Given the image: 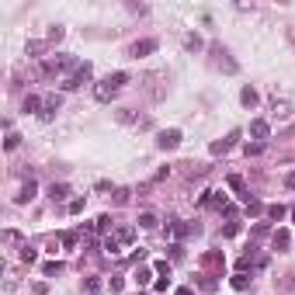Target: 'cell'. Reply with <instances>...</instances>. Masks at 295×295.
Returning <instances> with one entry per match:
<instances>
[{
    "label": "cell",
    "instance_id": "obj_32",
    "mask_svg": "<svg viewBox=\"0 0 295 295\" xmlns=\"http://www.w3.org/2000/svg\"><path fill=\"white\" fill-rule=\"evenodd\" d=\"M136 281H139V285L150 281V268H136Z\"/></svg>",
    "mask_w": 295,
    "mask_h": 295
},
{
    "label": "cell",
    "instance_id": "obj_9",
    "mask_svg": "<svg viewBox=\"0 0 295 295\" xmlns=\"http://www.w3.org/2000/svg\"><path fill=\"white\" fill-rule=\"evenodd\" d=\"M250 136L261 142V139H268V136H271V125H268L264 118H257V122H250Z\"/></svg>",
    "mask_w": 295,
    "mask_h": 295
},
{
    "label": "cell",
    "instance_id": "obj_19",
    "mask_svg": "<svg viewBox=\"0 0 295 295\" xmlns=\"http://www.w3.org/2000/svg\"><path fill=\"white\" fill-rule=\"evenodd\" d=\"M278 288H281L285 295H295V271H292V274H285V281H278Z\"/></svg>",
    "mask_w": 295,
    "mask_h": 295
},
{
    "label": "cell",
    "instance_id": "obj_10",
    "mask_svg": "<svg viewBox=\"0 0 295 295\" xmlns=\"http://www.w3.org/2000/svg\"><path fill=\"white\" fill-rule=\"evenodd\" d=\"M56 112H59V97H49V101H45V108H42V115H39V118H42V122H49V118H56Z\"/></svg>",
    "mask_w": 295,
    "mask_h": 295
},
{
    "label": "cell",
    "instance_id": "obj_3",
    "mask_svg": "<svg viewBox=\"0 0 295 295\" xmlns=\"http://www.w3.org/2000/svg\"><path fill=\"white\" fill-rule=\"evenodd\" d=\"M77 66H80L77 59L56 56V59H45V63H42V73H45V77H56V73H63V69H77Z\"/></svg>",
    "mask_w": 295,
    "mask_h": 295
},
{
    "label": "cell",
    "instance_id": "obj_6",
    "mask_svg": "<svg viewBox=\"0 0 295 295\" xmlns=\"http://www.w3.org/2000/svg\"><path fill=\"white\" fill-rule=\"evenodd\" d=\"M212 56H215V66H219V69H226V73H236V63L229 59V52H226L223 45H212Z\"/></svg>",
    "mask_w": 295,
    "mask_h": 295
},
{
    "label": "cell",
    "instance_id": "obj_35",
    "mask_svg": "<svg viewBox=\"0 0 295 295\" xmlns=\"http://www.w3.org/2000/svg\"><path fill=\"white\" fill-rule=\"evenodd\" d=\"M59 39H63V28L52 24V28H49V42H59Z\"/></svg>",
    "mask_w": 295,
    "mask_h": 295
},
{
    "label": "cell",
    "instance_id": "obj_2",
    "mask_svg": "<svg viewBox=\"0 0 295 295\" xmlns=\"http://www.w3.org/2000/svg\"><path fill=\"white\" fill-rule=\"evenodd\" d=\"M91 77H94V66H91V63H80L77 69H73V77H66V80H63V91H77V87H80V84H87Z\"/></svg>",
    "mask_w": 295,
    "mask_h": 295
},
{
    "label": "cell",
    "instance_id": "obj_17",
    "mask_svg": "<svg viewBox=\"0 0 295 295\" xmlns=\"http://www.w3.org/2000/svg\"><path fill=\"white\" fill-rule=\"evenodd\" d=\"M115 240H118V243H132V240H136V229H132V226H122V229H115Z\"/></svg>",
    "mask_w": 295,
    "mask_h": 295
},
{
    "label": "cell",
    "instance_id": "obj_30",
    "mask_svg": "<svg viewBox=\"0 0 295 295\" xmlns=\"http://www.w3.org/2000/svg\"><path fill=\"white\" fill-rule=\"evenodd\" d=\"M198 285H202L205 292H215V278H212V274H202V281H198Z\"/></svg>",
    "mask_w": 295,
    "mask_h": 295
},
{
    "label": "cell",
    "instance_id": "obj_26",
    "mask_svg": "<svg viewBox=\"0 0 295 295\" xmlns=\"http://www.w3.org/2000/svg\"><path fill=\"white\" fill-rule=\"evenodd\" d=\"M112 226H115V223H112V215H101L94 229H97V233H108V229H112Z\"/></svg>",
    "mask_w": 295,
    "mask_h": 295
},
{
    "label": "cell",
    "instance_id": "obj_42",
    "mask_svg": "<svg viewBox=\"0 0 295 295\" xmlns=\"http://www.w3.org/2000/svg\"><path fill=\"white\" fill-rule=\"evenodd\" d=\"M292 219H295V205H292Z\"/></svg>",
    "mask_w": 295,
    "mask_h": 295
},
{
    "label": "cell",
    "instance_id": "obj_24",
    "mask_svg": "<svg viewBox=\"0 0 295 295\" xmlns=\"http://www.w3.org/2000/svg\"><path fill=\"white\" fill-rule=\"evenodd\" d=\"M139 226H142V229H153V226H157V215H153V212H142V215H139Z\"/></svg>",
    "mask_w": 295,
    "mask_h": 295
},
{
    "label": "cell",
    "instance_id": "obj_5",
    "mask_svg": "<svg viewBox=\"0 0 295 295\" xmlns=\"http://www.w3.org/2000/svg\"><path fill=\"white\" fill-rule=\"evenodd\" d=\"M157 146H160V150H177V146H181V132L177 129H163L157 136Z\"/></svg>",
    "mask_w": 295,
    "mask_h": 295
},
{
    "label": "cell",
    "instance_id": "obj_4",
    "mask_svg": "<svg viewBox=\"0 0 295 295\" xmlns=\"http://www.w3.org/2000/svg\"><path fill=\"white\" fill-rule=\"evenodd\" d=\"M236 139H240V129H233V132H229L226 139H215V142L208 146V150H212V157H223V153H229V150H233V142H236Z\"/></svg>",
    "mask_w": 295,
    "mask_h": 295
},
{
    "label": "cell",
    "instance_id": "obj_8",
    "mask_svg": "<svg viewBox=\"0 0 295 295\" xmlns=\"http://www.w3.org/2000/svg\"><path fill=\"white\" fill-rule=\"evenodd\" d=\"M35 191H39V184H35V181L28 177V181L21 184V191H18V205H28V202L35 198Z\"/></svg>",
    "mask_w": 295,
    "mask_h": 295
},
{
    "label": "cell",
    "instance_id": "obj_37",
    "mask_svg": "<svg viewBox=\"0 0 295 295\" xmlns=\"http://www.w3.org/2000/svg\"><path fill=\"white\" fill-rule=\"evenodd\" d=\"M285 188H288V191H295V170H288V174H285Z\"/></svg>",
    "mask_w": 295,
    "mask_h": 295
},
{
    "label": "cell",
    "instance_id": "obj_34",
    "mask_svg": "<svg viewBox=\"0 0 295 295\" xmlns=\"http://www.w3.org/2000/svg\"><path fill=\"white\" fill-rule=\"evenodd\" d=\"M69 212L80 215V212H84V198H73V202H69Z\"/></svg>",
    "mask_w": 295,
    "mask_h": 295
},
{
    "label": "cell",
    "instance_id": "obj_36",
    "mask_svg": "<svg viewBox=\"0 0 295 295\" xmlns=\"http://www.w3.org/2000/svg\"><path fill=\"white\" fill-rule=\"evenodd\" d=\"M125 202H129V191L118 188V191H115V205H125Z\"/></svg>",
    "mask_w": 295,
    "mask_h": 295
},
{
    "label": "cell",
    "instance_id": "obj_28",
    "mask_svg": "<svg viewBox=\"0 0 295 295\" xmlns=\"http://www.w3.org/2000/svg\"><path fill=\"white\" fill-rule=\"evenodd\" d=\"M240 233V223H236V219H229V223L223 226V236H236Z\"/></svg>",
    "mask_w": 295,
    "mask_h": 295
},
{
    "label": "cell",
    "instance_id": "obj_15",
    "mask_svg": "<svg viewBox=\"0 0 295 295\" xmlns=\"http://www.w3.org/2000/svg\"><path fill=\"white\" fill-rule=\"evenodd\" d=\"M288 240H292L288 229H278V233L271 236V247H274V250H288Z\"/></svg>",
    "mask_w": 295,
    "mask_h": 295
},
{
    "label": "cell",
    "instance_id": "obj_25",
    "mask_svg": "<svg viewBox=\"0 0 295 295\" xmlns=\"http://www.w3.org/2000/svg\"><path fill=\"white\" fill-rule=\"evenodd\" d=\"M18 142H21V136H18L14 129H7V139H4V146H7V150H18Z\"/></svg>",
    "mask_w": 295,
    "mask_h": 295
},
{
    "label": "cell",
    "instance_id": "obj_41",
    "mask_svg": "<svg viewBox=\"0 0 295 295\" xmlns=\"http://www.w3.org/2000/svg\"><path fill=\"white\" fill-rule=\"evenodd\" d=\"M174 295H191V288H188V285H184V288H177Z\"/></svg>",
    "mask_w": 295,
    "mask_h": 295
},
{
    "label": "cell",
    "instance_id": "obj_18",
    "mask_svg": "<svg viewBox=\"0 0 295 295\" xmlns=\"http://www.w3.org/2000/svg\"><path fill=\"white\" fill-rule=\"evenodd\" d=\"M243 205H247V215H264V212H268V208H264L261 202H257V198H247Z\"/></svg>",
    "mask_w": 295,
    "mask_h": 295
},
{
    "label": "cell",
    "instance_id": "obj_7",
    "mask_svg": "<svg viewBox=\"0 0 295 295\" xmlns=\"http://www.w3.org/2000/svg\"><path fill=\"white\" fill-rule=\"evenodd\" d=\"M150 52H157V39H142V42H132V45H129V56H132V59L150 56Z\"/></svg>",
    "mask_w": 295,
    "mask_h": 295
},
{
    "label": "cell",
    "instance_id": "obj_20",
    "mask_svg": "<svg viewBox=\"0 0 295 295\" xmlns=\"http://www.w3.org/2000/svg\"><path fill=\"white\" fill-rule=\"evenodd\" d=\"M268 219H274V223H281L285 219V205H268V212H264Z\"/></svg>",
    "mask_w": 295,
    "mask_h": 295
},
{
    "label": "cell",
    "instance_id": "obj_33",
    "mask_svg": "<svg viewBox=\"0 0 295 295\" xmlns=\"http://www.w3.org/2000/svg\"><path fill=\"white\" fill-rule=\"evenodd\" d=\"M261 150H264V142H247V157H257Z\"/></svg>",
    "mask_w": 295,
    "mask_h": 295
},
{
    "label": "cell",
    "instance_id": "obj_11",
    "mask_svg": "<svg viewBox=\"0 0 295 295\" xmlns=\"http://www.w3.org/2000/svg\"><path fill=\"white\" fill-rule=\"evenodd\" d=\"M66 195H69L66 184H56V181L49 184V198H52V202H66Z\"/></svg>",
    "mask_w": 295,
    "mask_h": 295
},
{
    "label": "cell",
    "instance_id": "obj_23",
    "mask_svg": "<svg viewBox=\"0 0 295 295\" xmlns=\"http://www.w3.org/2000/svg\"><path fill=\"white\" fill-rule=\"evenodd\" d=\"M247 285H250V278H247L243 271H236V274H233V288H236V292H247Z\"/></svg>",
    "mask_w": 295,
    "mask_h": 295
},
{
    "label": "cell",
    "instance_id": "obj_1",
    "mask_svg": "<svg viewBox=\"0 0 295 295\" xmlns=\"http://www.w3.org/2000/svg\"><path fill=\"white\" fill-rule=\"evenodd\" d=\"M125 80H129V73H122V69H118V73H108V77L94 87V97H97L101 104H108V101H112V97L122 91V84H125Z\"/></svg>",
    "mask_w": 295,
    "mask_h": 295
},
{
    "label": "cell",
    "instance_id": "obj_39",
    "mask_svg": "<svg viewBox=\"0 0 295 295\" xmlns=\"http://www.w3.org/2000/svg\"><path fill=\"white\" fill-rule=\"evenodd\" d=\"M170 257H174V261H181V257H184V250H181V243H174V247H170Z\"/></svg>",
    "mask_w": 295,
    "mask_h": 295
},
{
    "label": "cell",
    "instance_id": "obj_40",
    "mask_svg": "<svg viewBox=\"0 0 295 295\" xmlns=\"http://www.w3.org/2000/svg\"><path fill=\"white\" fill-rule=\"evenodd\" d=\"M108 285H112V292H122V288H125V281H122V278H112Z\"/></svg>",
    "mask_w": 295,
    "mask_h": 295
},
{
    "label": "cell",
    "instance_id": "obj_16",
    "mask_svg": "<svg viewBox=\"0 0 295 295\" xmlns=\"http://www.w3.org/2000/svg\"><path fill=\"white\" fill-rule=\"evenodd\" d=\"M84 292H87V295H101V278H97V274L84 278Z\"/></svg>",
    "mask_w": 295,
    "mask_h": 295
},
{
    "label": "cell",
    "instance_id": "obj_29",
    "mask_svg": "<svg viewBox=\"0 0 295 295\" xmlns=\"http://www.w3.org/2000/svg\"><path fill=\"white\" fill-rule=\"evenodd\" d=\"M153 271H157V274H163V278H170V264H167V261H157V264H153Z\"/></svg>",
    "mask_w": 295,
    "mask_h": 295
},
{
    "label": "cell",
    "instance_id": "obj_22",
    "mask_svg": "<svg viewBox=\"0 0 295 295\" xmlns=\"http://www.w3.org/2000/svg\"><path fill=\"white\" fill-rule=\"evenodd\" d=\"M59 271H63V264H59V261H49V264H42V274H45V278H56Z\"/></svg>",
    "mask_w": 295,
    "mask_h": 295
},
{
    "label": "cell",
    "instance_id": "obj_12",
    "mask_svg": "<svg viewBox=\"0 0 295 295\" xmlns=\"http://www.w3.org/2000/svg\"><path fill=\"white\" fill-rule=\"evenodd\" d=\"M42 108H45V104H42V97H39V94H28V97H24V112L42 115Z\"/></svg>",
    "mask_w": 295,
    "mask_h": 295
},
{
    "label": "cell",
    "instance_id": "obj_27",
    "mask_svg": "<svg viewBox=\"0 0 295 295\" xmlns=\"http://www.w3.org/2000/svg\"><path fill=\"white\" fill-rule=\"evenodd\" d=\"M35 257H39V253H35V247H28V243H24V247H21V261H24V264H31Z\"/></svg>",
    "mask_w": 295,
    "mask_h": 295
},
{
    "label": "cell",
    "instance_id": "obj_21",
    "mask_svg": "<svg viewBox=\"0 0 295 295\" xmlns=\"http://www.w3.org/2000/svg\"><path fill=\"white\" fill-rule=\"evenodd\" d=\"M184 49H188V52H198V49H202V39H198V35H184Z\"/></svg>",
    "mask_w": 295,
    "mask_h": 295
},
{
    "label": "cell",
    "instance_id": "obj_38",
    "mask_svg": "<svg viewBox=\"0 0 295 295\" xmlns=\"http://www.w3.org/2000/svg\"><path fill=\"white\" fill-rule=\"evenodd\" d=\"M59 243H63V247H73V243H77V236H73V233H63Z\"/></svg>",
    "mask_w": 295,
    "mask_h": 295
},
{
    "label": "cell",
    "instance_id": "obj_31",
    "mask_svg": "<svg viewBox=\"0 0 295 295\" xmlns=\"http://www.w3.org/2000/svg\"><path fill=\"white\" fill-rule=\"evenodd\" d=\"M118 247H122V243H118L115 236H108V240H104V250H108V253H118Z\"/></svg>",
    "mask_w": 295,
    "mask_h": 295
},
{
    "label": "cell",
    "instance_id": "obj_14",
    "mask_svg": "<svg viewBox=\"0 0 295 295\" xmlns=\"http://www.w3.org/2000/svg\"><path fill=\"white\" fill-rule=\"evenodd\" d=\"M257 101H261V97H257L253 87H243V91H240V104H243V108H253Z\"/></svg>",
    "mask_w": 295,
    "mask_h": 295
},
{
    "label": "cell",
    "instance_id": "obj_13",
    "mask_svg": "<svg viewBox=\"0 0 295 295\" xmlns=\"http://www.w3.org/2000/svg\"><path fill=\"white\" fill-rule=\"evenodd\" d=\"M202 264H205V268H223V264H226V257L219 253V250H212V253H205V257H202Z\"/></svg>",
    "mask_w": 295,
    "mask_h": 295
}]
</instances>
